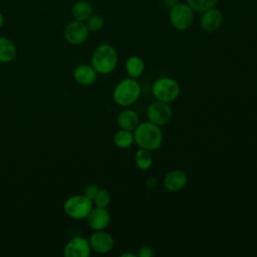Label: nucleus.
Wrapping results in <instances>:
<instances>
[{"label":"nucleus","mask_w":257,"mask_h":257,"mask_svg":"<svg viewBox=\"0 0 257 257\" xmlns=\"http://www.w3.org/2000/svg\"><path fill=\"white\" fill-rule=\"evenodd\" d=\"M218 0H187V4L194 12L203 13L217 4Z\"/></svg>","instance_id":"412c9836"},{"label":"nucleus","mask_w":257,"mask_h":257,"mask_svg":"<svg viewBox=\"0 0 257 257\" xmlns=\"http://www.w3.org/2000/svg\"><path fill=\"white\" fill-rule=\"evenodd\" d=\"M223 23V15L217 8H211L203 12L201 18V26L206 32H215Z\"/></svg>","instance_id":"ddd939ff"},{"label":"nucleus","mask_w":257,"mask_h":257,"mask_svg":"<svg viewBox=\"0 0 257 257\" xmlns=\"http://www.w3.org/2000/svg\"><path fill=\"white\" fill-rule=\"evenodd\" d=\"M188 177L182 170H173L166 174L163 180L164 187L170 192L181 191L187 185Z\"/></svg>","instance_id":"f8f14e48"},{"label":"nucleus","mask_w":257,"mask_h":257,"mask_svg":"<svg viewBox=\"0 0 257 257\" xmlns=\"http://www.w3.org/2000/svg\"><path fill=\"white\" fill-rule=\"evenodd\" d=\"M117 52L113 46L107 43L97 45L91 55V66L97 74H109L117 65Z\"/></svg>","instance_id":"f03ea898"},{"label":"nucleus","mask_w":257,"mask_h":257,"mask_svg":"<svg viewBox=\"0 0 257 257\" xmlns=\"http://www.w3.org/2000/svg\"><path fill=\"white\" fill-rule=\"evenodd\" d=\"M93 13L92 5L86 0L76 1L71 8V15L74 20L85 22Z\"/></svg>","instance_id":"dca6fc26"},{"label":"nucleus","mask_w":257,"mask_h":257,"mask_svg":"<svg viewBox=\"0 0 257 257\" xmlns=\"http://www.w3.org/2000/svg\"><path fill=\"white\" fill-rule=\"evenodd\" d=\"M147 116L151 122L159 126L165 125L169 123L173 117V108L169 102L156 99L149 104L147 108Z\"/></svg>","instance_id":"0eeeda50"},{"label":"nucleus","mask_w":257,"mask_h":257,"mask_svg":"<svg viewBox=\"0 0 257 257\" xmlns=\"http://www.w3.org/2000/svg\"><path fill=\"white\" fill-rule=\"evenodd\" d=\"M90 252L89 241L80 236L71 238L64 247V255L66 257H88Z\"/></svg>","instance_id":"9b49d317"},{"label":"nucleus","mask_w":257,"mask_h":257,"mask_svg":"<svg viewBox=\"0 0 257 257\" xmlns=\"http://www.w3.org/2000/svg\"><path fill=\"white\" fill-rule=\"evenodd\" d=\"M88 227L93 231L105 230L110 223V214L106 208L92 207L86 217Z\"/></svg>","instance_id":"9d476101"},{"label":"nucleus","mask_w":257,"mask_h":257,"mask_svg":"<svg viewBox=\"0 0 257 257\" xmlns=\"http://www.w3.org/2000/svg\"><path fill=\"white\" fill-rule=\"evenodd\" d=\"M98 190H99V188L95 184H88L83 189V195L86 196L87 198H89L90 200H93L96 193L98 192Z\"/></svg>","instance_id":"b1692460"},{"label":"nucleus","mask_w":257,"mask_h":257,"mask_svg":"<svg viewBox=\"0 0 257 257\" xmlns=\"http://www.w3.org/2000/svg\"><path fill=\"white\" fill-rule=\"evenodd\" d=\"M169 18L175 29L185 31L189 29L194 22V11L188 4L177 2L171 7Z\"/></svg>","instance_id":"423d86ee"},{"label":"nucleus","mask_w":257,"mask_h":257,"mask_svg":"<svg viewBox=\"0 0 257 257\" xmlns=\"http://www.w3.org/2000/svg\"><path fill=\"white\" fill-rule=\"evenodd\" d=\"M135 163L140 170L142 171L149 170L153 165V156L151 154V151L140 148L136 152Z\"/></svg>","instance_id":"aec40b11"},{"label":"nucleus","mask_w":257,"mask_h":257,"mask_svg":"<svg viewBox=\"0 0 257 257\" xmlns=\"http://www.w3.org/2000/svg\"><path fill=\"white\" fill-rule=\"evenodd\" d=\"M112 141L116 148L122 149V150L128 149L135 143L134 134L131 131L119 128L118 131H116L114 133V135L112 137Z\"/></svg>","instance_id":"6ab92c4d"},{"label":"nucleus","mask_w":257,"mask_h":257,"mask_svg":"<svg viewBox=\"0 0 257 257\" xmlns=\"http://www.w3.org/2000/svg\"><path fill=\"white\" fill-rule=\"evenodd\" d=\"M120 257H138V255L136 253H132V252H125L120 254Z\"/></svg>","instance_id":"a878e982"},{"label":"nucleus","mask_w":257,"mask_h":257,"mask_svg":"<svg viewBox=\"0 0 257 257\" xmlns=\"http://www.w3.org/2000/svg\"><path fill=\"white\" fill-rule=\"evenodd\" d=\"M16 56V46L7 37L0 36V62H10Z\"/></svg>","instance_id":"a211bd4d"},{"label":"nucleus","mask_w":257,"mask_h":257,"mask_svg":"<svg viewBox=\"0 0 257 257\" xmlns=\"http://www.w3.org/2000/svg\"><path fill=\"white\" fill-rule=\"evenodd\" d=\"M3 22H4V17H3V14L0 11V27L3 25Z\"/></svg>","instance_id":"bb28decb"},{"label":"nucleus","mask_w":257,"mask_h":257,"mask_svg":"<svg viewBox=\"0 0 257 257\" xmlns=\"http://www.w3.org/2000/svg\"><path fill=\"white\" fill-rule=\"evenodd\" d=\"M124 68H125V71H126L128 77L137 79L144 73L145 63H144V60L140 56L132 55L126 59Z\"/></svg>","instance_id":"f3484780"},{"label":"nucleus","mask_w":257,"mask_h":257,"mask_svg":"<svg viewBox=\"0 0 257 257\" xmlns=\"http://www.w3.org/2000/svg\"><path fill=\"white\" fill-rule=\"evenodd\" d=\"M116 121L119 128L134 132L140 123V118L138 113L134 109L124 108L118 113Z\"/></svg>","instance_id":"2eb2a0df"},{"label":"nucleus","mask_w":257,"mask_h":257,"mask_svg":"<svg viewBox=\"0 0 257 257\" xmlns=\"http://www.w3.org/2000/svg\"><path fill=\"white\" fill-rule=\"evenodd\" d=\"M89 30L83 21L73 20L69 22L63 31L64 39L71 45H80L86 41Z\"/></svg>","instance_id":"6e6552de"},{"label":"nucleus","mask_w":257,"mask_h":257,"mask_svg":"<svg viewBox=\"0 0 257 257\" xmlns=\"http://www.w3.org/2000/svg\"><path fill=\"white\" fill-rule=\"evenodd\" d=\"M137 255H138V257H153L154 251L151 246L143 245L139 248Z\"/></svg>","instance_id":"393cba45"},{"label":"nucleus","mask_w":257,"mask_h":257,"mask_svg":"<svg viewBox=\"0 0 257 257\" xmlns=\"http://www.w3.org/2000/svg\"><path fill=\"white\" fill-rule=\"evenodd\" d=\"M97 77V72L91 65L80 64L73 70V78L80 85H90Z\"/></svg>","instance_id":"4468645a"},{"label":"nucleus","mask_w":257,"mask_h":257,"mask_svg":"<svg viewBox=\"0 0 257 257\" xmlns=\"http://www.w3.org/2000/svg\"><path fill=\"white\" fill-rule=\"evenodd\" d=\"M141 84L136 78L126 77L121 79L113 88L112 99L122 107H128L134 104L141 96Z\"/></svg>","instance_id":"7ed1b4c3"},{"label":"nucleus","mask_w":257,"mask_h":257,"mask_svg":"<svg viewBox=\"0 0 257 257\" xmlns=\"http://www.w3.org/2000/svg\"><path fill=\"white\" fill-rule=\"evenodd\" d=\"M91 251L98 254H105L112 250L114 246V240L112 236L104 230L94 231L88 239Z\"/></svg>","instance_id":"1a4fd4ad"},{"label":"nucleus","mask_w":257,"mask_h":257,"mask_svg":"<svg viewBox=\"0 0 257 257\" xmlns=\"http://www.w3.org/2000/svg\"><path fill=\"white\" fill-rule=\"evenodd\" d=\"M93 202L84 195H74L69 197L63 205L65 214L73 220L85 219L92 209Z\"/></svg>","instance_id":"39448f33"},{"label":"nucleus","mask_w":257,"mask_h":257,"mask_svg":"<svg viewBox=\"0 0 257 257\" xmlns=\"http://www.w3.org/2000/svg\"><path fill=\"white\" fill-rule=\"evenodd\" d=\"M133 134L135 143L139 148L153 152L163 144L164 135L161 127L150 120L140 122Z\"/></svg>","instance_id":"f257e3e1"},{"label":"nucleus","mask_w":257,"mask_h":257,"mask_svg":"<svg viewBox=\"0 0 257 257\" xmlns=\"http://www.w3.org/2000/svg\"><path fill=\"white\" fill-rule=\"evenodd\" d=\"M111 197L109 192L106 189H99L98 192L96 193L94 199L92 202L96 207H101V208H106L109 203H110Z\"/></svg>","instance_id":"4be33fe9"},{"label":"nucleus","mask_w":257,"mask_h":257,"mask_svg":"<svg viewBox=\"0 0 257 257\" xmlns=\"http://www.w3.org/2000/svg\"><path fill=\"white\" fill-rule=\"evenodd\" d=\"M85 24L88 28L89 31L92 32H97L99 30L102 29L103 25H104V20L100 15H96V14H92L86 21Z\"/></svg>","instance_id":"5701e85b"},{"label":"nucleus","mask_w":257,"mask_h":257,"mask_svg":"<svg viewBox=\"0 0 257 257\" xmlns=\"http://www.w3.org/2000/svg\"><path fill=\"white\" fill-rule=\"evenodd\" d=\"M181 92L179 82L170 76H162L156 79L152 86V93L157 100L172 102L178 98Z\"/></svg>","instance_id":"20e7f679"}]
</instances>
